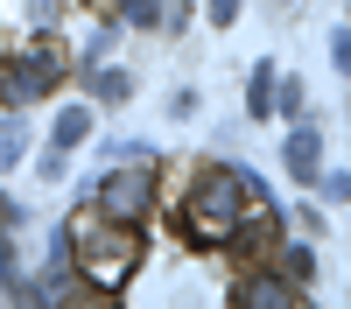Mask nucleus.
Here are the masks:
<instances>
[{
	"instance_id": "obj_1",
	"label": "nucleus",
	"mask_w": 351,
	"mask_h": 309,
	"mask_svg": "<svg viewBox=\"0 0 351 309\" xmlns=\"http://www.w3.org/2000/svg\"><path fill=\"white\" fill-rule=\"evenodd\" d=\"M71 246H77V267L92 274V288H127L134 267H141V253H148V239L134 232V225L120 218H92V211H77L71 218Z\"/></svg>"
},
{
	"instance_id": "obj_2",
	"label": "nucleus",
	"mask_w": 351,
	"mask_h": 309,
	"mask_svg": "<svg viewBox=\"0 0 351 309\" xmlns=\"http://www.w3.org/2000/svg\"><path fill=\"white\" fill-rule=\"evenodd\" d=\"M246 211H253L246 169H204L197 190H190V239L197 246H232V232H239Z\"/></svg>"
},
{
	"instance_id": "obj_3",
	"label": "nucleus",
	"mask_w": 351,
	"mask_h": 309,
	"mask_svg": "<svg viewBox=\"0 0 351 309\" xmlns=\"http://www.w3.org/2000/svg\"><path fill=\"white\" fill-rule=\"evenodd\" d=\"M56 77H64V49H56V42H36L28 56H14V64L0 71V99H8V106H28V99L56 92Z\"/></svg>"
},
{
	"instance_id": "obj_4",
	"label": "nucleus",
	"mask_w": 351,
	"mask_h": 309,
	"mask_svg": "<svg viewBox=\"0 0 351 309\" xmlns=\"http://www.w3.org/2000/svg\"><path fill=\"white\" fill-rule=\"evenodd\" d=\"M155 204V176L148 169H120L106 190H99V218H120V225H141Z\"/></svg>"
},
{
	"instance_id": "obj_5",
	"label": "nucleus",
	"mask_w": 351,
	"mask_h": 309,
	"mask_svg": "<svg viewBox=\"0 0 351 309\" xmlns=\"http://www.w3.org/2000/svg\"><path fill=\"white\" fill-rule=\"evenodd\" d=\"M232 302H239V309H295L302 295L288 288V281H274V274H253L246 288H232Z\"/></svg>"
},
{
	"instance_id": "obj_6",
	"label": "nucleus",
	"mask_w": 351,
	"mask_h": 309,
	"mask_svg": "<svg viewBox=\"0 0 351 309\" xmlns=\"http://www.w3.org/2000/svg\"><path fill=\"white\" fill-rule=\"evenodd\" d=\"M84 134H92V106H64V112H56V127H49V148H77V140Z\"/></svg>"
},
{
	"instance_id": "obj_7",
	"label": "nucleus",
	"mask_w": 351,
	"mask_h": 309,
	"mask_svg": "<svg viewBox=\"0 0 351 309\" xmlns=\"http://www.w3.org/2000/svg\"><path fill=\"white\" fill-rule=\"evenodd\" d=\"M316 162H324V148H316V134H288V176L295 183H316Z\"/></svg>"
},
{
	"instance_id": "obj_8",
	"label": "nucleus",
	"mask_w": 351,
	"mask_h": 309,
	"mask_svg": "<svg viewBox=\"0 0 351 309\" xmlns=\"http://www.w3.org/2000/svg\"><path fill=\"white\" fill-rule=\"evenodd\" d=\"M246 106H253V120H267V112H274V64H260V71H253Z\"/></svg>"
},
{
	"instance_id": "obj_9",
	"label": "nucleus",
	"mask_w": 351,
	"mask_h": 309,
	"mask_svg": "<svg viewBox=\"0 0 351 309\" xmlns=\"http://www.w3.org/2000/svg\"><path fill=\"white\" fill-rule=\"evenodd\" d=\"M120 14H127L134 28H148V21H162V0H120Z\"/></svg>"
},
{
	"instance_id": "obj_10",
	"label": "nucleus",
	"mask_w": 351,
	"mask_h": 309,
	"mask_svg": "<svg viewBox=\"0 0 351 309\" xmlns=\"http://www.w3.org/2000/svg\"><path fill=\"white\" fill-rule=\"evenodd\" d=\"M21 140H28L21 120H0V162H14V155H21Z\"/></svg>"
},
{
	"instance_id": "obj_11",
	"label": "nucleus",
	"mask_w": 351,
	"mask_h": 309,
	"mask_svg": "<svg viewBox=\"0 0 351 309\" xmlns=\"http://www.w3.org/2000/svg\"><path fill=\"white\" fill-rule=\"evenodd\" d=\"M127 92H134L127 71H99V99H127Z\"/></svg>"
},
{
	"instance_id": "obj_12",
	"label": "nucleus",
	"mask_w": 351,
	"mask_h": 309,
	"mask_svg": "<svg viewBox=\"0 0 351 309\" xmlns=\"http://www.w3.org/2000/svg\"><path fill=\"white\" fill-rule=\"evenodd\" d=\"M8 281H14V239L0 232V288H8Z\"/></svg>"
},
{
	"instance_id": "obj_13",
	"label": "nucleus",
	"mask_w": 351,
	"mask_h": 309,
	"mask_svg": "<svg viewBox=\"0 0 351 309\" xmlns=\"http://www.w3.org/2000/svg\"><path fill=\"white\" fill-rule=\"evenodd\" d=\"M211 21H218V28H232V21H239V0H211Z\"/></svg>"
},
{
	"instance_id": "obj_14",
	"label": "nucleus",
	"mask_w": 351,
	"mask_h": 309,
	"mask_svg": "<svg viewBox=\"0 0 351 309\" xmlns=\"http://www.w3.org/2000/svg\"><path fill=\"white\" fill-rule=\"evenodd\" d=\"M330 56H337V71H351V28H344V36L330 42Z\"/></svg>"
},
{
	"instance_id": "obj_15",
	"label": "nucleus",
	"mask_w": 351,
	"mask_h": 309,
	"mask_svg": "<svg viewBox=\"0 0 351 309\" xmlns=\"http://www.w3.org/2000/svg\"><path fill=\"white\" fill-rule=\"evenodd\" d=\"M14 218H21V211H14V197H0V225H14Z\"/></svg>"
},
{
	"instance_id": "obj_16",
	"label": "nucleus",
	"mask_w": 351,
	"mask_h": 309,
	"mask_svg": "<svg viewBox=\"0 0 351 309\" xmlns=\"http://www.w3.org/2000/svg\"><path fill=\"white\" fill-rule=\"evenodd\" d=\"M84 8H106V0H84Z\"/></svg>"
}]
</instances>
